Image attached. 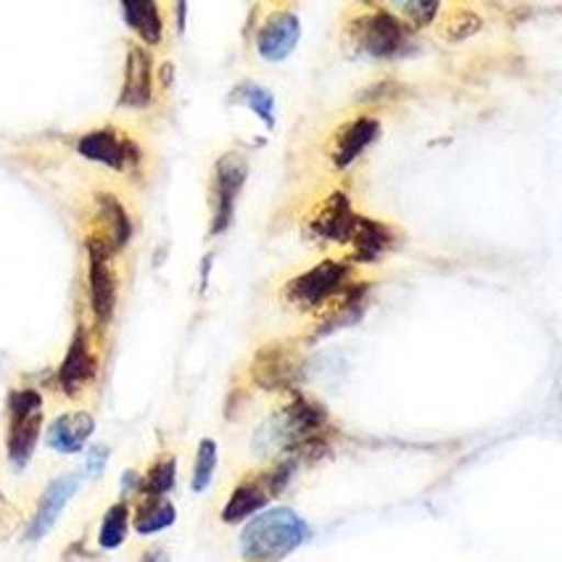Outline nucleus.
<instances>
[{"mask_svg": "<svg viewBox=\"0 0 562 562\" xmlns=\"http://www.w3.org/2000/svg\"><path fill=\"white\" fill-rule=\"evenodd\" d=\"M130 494H140V473L137 470H127L122 475V496L127 499Z\"/></svg>", "mask_w": 562, "mask_h": 562, "instance_id": "cd10ccee", "label": "nucleus"}, {"mask_svg": "<svg viewBox=\"0 0 562 562\" xmlns=\"http://www.w3.org/2000/svg\"><path fill=\"white\" fill-rule=\"evenodd\" d=\"M355 285L349 261L325 259L296 278H291L283 289V299L302 312H323V317L346 296Z\"/></svg>", "mask_w": 562, "mask_h": 562, "instance_id": "20e7f679", "label": "nucleus"}, {"mask_svg": "<svg viewBox=\"0 0 562 562\" xmlns=\"http://www.w3.org/2000/svg\"><path fill=\"white\" fill-rule=\"evenodd\" d=\"M95 375L98 357L93 346H90V336L85 328H77L75 336H71L67 355L61 359V368H58V389L69 398H77L95 381Z\"/></svg>", "mask_w": 562, "mask_h": 562, "instance_id": "f8f14e48", "label": "nucleus"}, {"mask_svg": "<svg viewBox=\"0 0 562 562\" xmlns=\"http://www.w3.org/2000/svg\"><path fill=\"white\" fill-rule=\"evenodd\" d=\"M394 240H396L394 227L359 214L355 222V231H351L349 244L346 246L351 248V259L355 261H378L394 248Z\"/></svg>", "mask_w": 562, "mask_h": 562, "instance_id": "a211bd4d", "label": "nucleus"}, {"mask_svg": "<svg viewBox=\"0 0 562 562\" xmlns=\"http://www.w3.org/2000/svg\"><path fill=\"white\" fill-rule=\"evenodd\" d=\"M80 475L77 473H67V475H58L45 486V492L41 496V502H37L35 507V515H32L30 526H27V533H24V539L30 541V544H35V541H41L54 531V526L61 518V513L67 509V505L71 502V496L80 492Z\"/></svg>", "mask_w": 562, "mask_h": 562, "instance_id": "9b49d317", "label": "nucleus"}, {"mask_svg": "<svg viewBox=\"0 0 562 562\" xmlns=\"http://www.w3.org/2000/svg\"><path fill=\"white\" fill-rule=\"evenodd\" d=\"M330 417L325 407L304 396H293L254 436V452L261 457L280 454L285 460L323 454L328 447Z\"/></svg>", "mask_w": 562, "mask_h": 562, "instance_id": "f257e3e1", "label": "nucleus"}, {"mask_svg": "<svg viewBox=\"0 0 562 562\" xmlns=\"http://www.w3.org/2000/svg\"><path fill=\"white\" fill-rule=\"evenodd\" d=\"M378 137H381V122L375 116H355L344 122L330 137V165L349 169L370 146H375Z\"/></svg>", "mask_w": 562, "mask_h": 562, "instance_id": "ddd939ff", "label": "nucleus"}, {"mask_svg": "<svg viewBox=\"0 0 562 562\" xmlns=\"http://www.w3.org/2000/svg\"><path fill=\"white\" fill-rule=\"evenodd\" d=\"M391 14L407 22L412 27H428L436 16H439L441 3H394L389 5Z\"/></svg>", "mask_w": 562, "mask_h": 562, "instance_id": "a878e982", "label": "nucleus"}, {"mask_svg": "<svg viewBox=\"0 0 562 562\" xmlns=\"http://www.w3.org/2000/svg\"><path fill=\"white\" fill-rule=\"evenodd\" d=\"M310 536V522L296 509L272 507L246 522L240 531V554L246 562H280L296 552Z\"/></svg>", "mask_w": 562, "mask_h": 562, "instance_id": "f03ea898", "label": "nucleus"}, {"mask_svg": "<svg viewBox=\"0 0 562 562\" xmlns=\"http://www.w3.org/2000/svg\"><path fill=\"white\" fill-rule=\"evenodd\" d=\"M114 251L106 244L88 235V289H90V310L98 325H109L114 317L116 299H120V285H116V270L111 265Z\"/></svg>", "mask_w": 562, "mask_h": 562, "instance_id": "6e6552de", "label": "nucleus"}, {"mask_svg": "<svg viewBox=\"0 0 562 562\" xmlns=\"http://www.w3.org/2000/svg\"><path fill=\"white\" fill-rule=\"evenodd\" d=\"M130 526H133V513H130L127 499L114 502V505L106 509V515H103L101 528H98V547H101L103 552L120 549L124 541H127Z\"/></svg>", "mask_w": 562, "mask_h": 562, "instance_id": "4be33fe9", "label": "nucleus"}, {"mask_svg": "<svg viewBox=\"0 0 562 562\" xmlns=\"http://www.w3.org/2000/svg\"><path fill=\"white\" fill-rule=\"evenodd\" d=\"M296 372H299L296 357H293L289 346H283V344L265 346V349L254 357V364H251L254 383L261 385V389H267V391L291 389Z\"/></svg>", "mask_w": 562, "mask_h": 562, "instance_id": "f3484780", "label": "nucleus"}, {"mask_svg": "<svg viewBox=\"0 0 562 562\" xmlns=\"http://www.w3.org/2000/svg\"><path fill=\"white\" fill-rule=\"evenodd\" d=\"M178 483V460L175 454H159L140 475V496H167Z\"/></svg>", "mask_w": 562, "mask_h": 562, "instance_id": "5701e85b", "label": "nucleus"}, {"mask_svg": "<svg viewBox=\"0 0 562 562\" xmlns=\"http://www.w3.org/2000/svg\"><path fill=\"white\" fill-rule=\"evenodd\" d=\"M95 434V417L85 409H71L58 415L48 426L45 443L58 454H80Z\"/></svg>", "mask_w": 562, "mask_h": 562, "instance_id": "dca6fc26", "label": "nucleus"}, {"mask_svg": "<svg viewBox=\"0 0 562 562\" xmlns=\"http://www.w3.org/2000/svg\"><path fill=\"white\" fill-rule=\"evenodd\" d=\"M217 441L214 439H201L199 449H195V462H193V475H191V488L195 494L206 492L209 483L214 479V470H217Z\"/></svg>", "mask_w": 562, "mask_h": 562, "instance_id": "393cba45", "label": "nucleus"}, {"mask_svg": "<svg viewBox=\"0 0 562 562\" xmlns=\"http://www.w3.org/2000/svg\"><path fill=\"white\" fill-rule=\"evenodd\" d=\"M299 41H302V22L293 5H270L254 35L259 56L270 64L285 61L296 50Z\"/></svg>", "mask_w": 562, "mask_h": 562, "instance_id": "1a4fd4ad", "label": "nucleus"}, {"mask_svg": "<svg viewBox=\"0 0 562 562\" xmlns=\"http://www.w3.org/2000/svg\"><path fill=\"white\" fill-rule=\"evenodd\" d=\"M98 220H101V231L93 233V238L106 244L114 254L130 244V238H133V222H130L127 212H124V206L114 195H98Z\"/></svg>", "mask_w": 562, "mask_h": 562, "instance_id": "6ab92c4d", "label": "nucleus"}, {"mask_svg": "<svg viewBox=\"0 0 562 562\" xmlns=\"http://www.w3.org/2000/svg\"><path fill=\"white\" fill-rule=\"evenodd\" d=\"M106 462H109V447H103V443H98L85 457V468H82V475H88V479H98V475L106 470Z\"/></svg>", "mask_w": 562, "mask_h": 562, "instance_id": "bb28decb", "label": "nucleus"}, {"mask_svg": "<svg viewBox=\"0 0 562 562\" xmlns=\"http://www.w3.org/2000/svg\"><path fill=\"white\" fill-rule=\"evenodd\" d=\"M122 14L127 27L146 45H159L165 37V16L151 0H127L122 3Z\"/></svg>", "mask_w": 562, "mask_h": 562, "instance_id": "aec40b11", "label": "nucleus"}, {"mask_svg": "<svg viewBox=\"0 0 562 562\" xmlns=\"http://www.w3.org/2000/svg\"><path fill=\"white\" fill-rule=\"evenodd\" d=\"M231 103H240V106L251 109L267 127H274V95L267 88L257 82H240L235 85L231 93Z\"/></svg>", "mask_w": 562, "mask_h": 562, "instance_id": "b1692460", "label": "nucleus"}, {"mask_svg": "<svg viewBox=\"0 0 562 562\" xmlns=\"http://www.w3.org/2000/svg\"><path fill=\"white\" fill-rule=\"evenodd\" d=\"M293 470H296V460H278L270 468H259L246 473L244 479L235 483L231 499L222 507V520L231 522H244L254 515H259L278 494H283V488L291 483Z\"/></svg>", "mask_w": 562, "mask_h": 562, "instance_id": "39448f33", "label": "nucleus"}, {"mask_svg": "<svg viewBox=\"0 0 562 562\" xmlns=\"http://www.w3.org/2000/svg\"><path fill=\"white\" fill-rule=\"evenodd\" d=\"M140 562H167V552L161 547H151L140 554Z\"/></svg>", "mask_w": 562, "mask_h": 562, "instance_id": "c85d7f7f", "label": "nucleus"}, {"mask_svg": "<svg viewBox=\"0 0 562 562\" xmlns=\"http://www.w3.org/2000/svg\"><path fill=\"white\" fill-rule=\"evenodd\" d=\"M357 217L359 214L355 212V206H351L349 195L336 191L315 209V214H312L310 220V231L312 235H317V238L346 246L349 244L351 231H355Z\"/></svg>", "mask_w": 562, "mask_h": 562, "instance_id": "4468645a", "label": "nucleus"}, {"mask_svg": "<svg viewBox=\"0 0 562 562\" xmlns=\"http://www.w3.org/2000/svg\"><path fill=\"white\" fill-rule=\"evenodd\" d=\"M248 180V161L240 151H227L214 165L212 180V235H222L233 225L235 204Z\"/></svg>", "mask_w": 562, "mask_h": 562, "instance_id": "0eeeda50", "label": "nucleus"}, {"mask_svg": "<svg viewBox=\"0 0 562 562\" xmlns=\"http://www.w3.org/2000/svg\"><path fill=\"white\" fill-rule=\"evenodd\" d=\"M154 95V58L143 45L133 43L124 61V82L120 93L122 109H146Z\"/></svg>", "mask_w": 562, "mask_h": 562, "instance_id": "2eb2a0df", "label": "nucleus"}, {"mask_svg": "<svg viewBox=\"0 0 562 562\" xmlns=\"http://www.w3.org/2000/svg\"><path fill=\"white\" fill-rule=\"evenodd\" d=\"M77 151L88 161L114 169V172H127V169L137 167V161H140V151H137L135 143L116 127H111V124L85 133L77 140Z\"/></svg>", "mask_w": 562, "mask_h": 562, "instance_id": "9d476101", "label": "nucleus"}, {"mask_svg": "<svg viewBox=\"0 0 562 562\" xmlns=\"http://www.w3.org/2000/svg\"><path fill=\"white\" fill-rule=\"evenodd\" d=\"M43 430V396L35 389H14L9 394V434L5 452L11 465L24 470L35 454Z\"/></svg>", "mask_w": 562, "mask_h": 562, "instance_id": "423d86ee", "label": "nucleus"}, {"mask_svg": "<svg viewBox=\"0 0 562 562\" xmlns=\"http://www.w3.org/2000/svg\"><path fill=\"white\" fill-rule=\"evenodd\" d=\"M178 520V509L167 496H140L135 513H133V528L140 536H154L167 531Z\"/></svg>", "mask_w": 562, "mask_h": 562, "instance_id": "412c9836", "label": "nucleus"}, {"mask_svg": "<svg viewBox=\"0 0 562 562\" xmlns=\"http://www.w3.org/2000/svg\"><path fill=\"white\" fill-rule=\"evenodd\" d=\"M346 35L351 48L368 58L389 61L407 50V27L402 19L391 14L389 5H355V14L346 22Z\"/></svg>", "mask_w": 562, "mask_h": 562, "instance_id": "7ed1b4c3", "label": "nucleus"}]
</instances>
